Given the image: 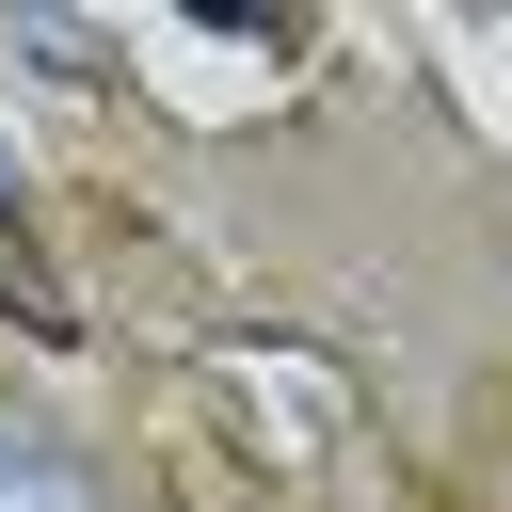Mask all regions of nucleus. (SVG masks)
I'll list each match as a JSON object with an SVG mask.
<instances>
[{
  "instance_id": "1",
  "label": "nucleus",
  "mask_w": 512,
  "mask_h": 512,
  "mask_svg": "<svg viewBox=\"0 0 512 512\" xmlns=\"http://www.w3.org/2000/svg\"><path fill=\"white\" fill-rule=\"evenodd\" d=\"M0 512H96L64 448H0Z\"/></svg>"
},
{
  "instance_id": "2",
  "label": "nucleus",
  "mask_w": 512,
  "mask_h": 512,
  "mask_svg": "<svg viewBox=\"0 0 512 512\" xmlns=\"http://www.w3.org/2000/svg\"><path fill=\"white\" fill-rule=\"evenodd\" d=\"M0 192H16V160H0Z\"/></svg>"
}]
</instances>
